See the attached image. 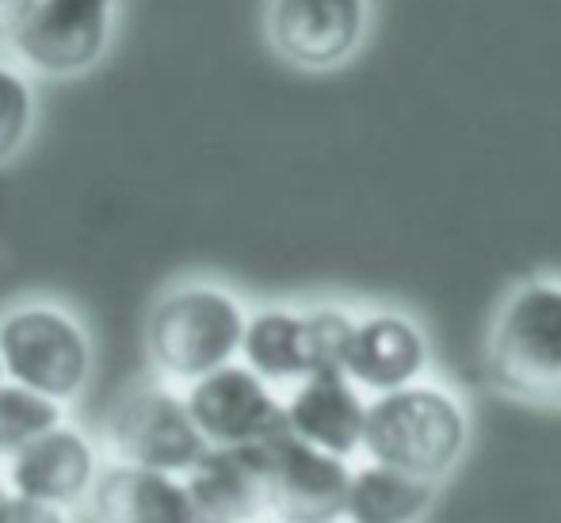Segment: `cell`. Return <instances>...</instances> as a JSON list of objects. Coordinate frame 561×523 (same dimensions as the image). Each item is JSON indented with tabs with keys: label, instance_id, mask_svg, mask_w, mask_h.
<instances>
[{
	"label": "cell",
	"instance_id": "1",
	"mask_svg": "<svg viewBox=\"0 0 561 523\" xmlns=\"http://www.w3.org/2000/svg\"><path fill=\"white\" fill-rule=\"evenodd\" d=\"M249 310L218 283H180L164 291L146 317V352L157 375L192 386L241 360Z\"/></svg>",
	"mask_w": 561,
	"mask_h": 523
},
{
	"label": "cell",
	"instance_id": "2",
	"mask_svg": "<svg viewBox=\"0 0 561 523\" xmlns=\"http://www.w3.org/2000/svg\"><path fill=\"white\" fill-rule=\"evenodd\" d=\"M466 432L470 424L462 406L447 390L413 383L370 401L363 451L378 466L439 481L462 455Z\"/></svg>",
	"mask_w": 561,
	"mask_h": 523
},
{
	"label": "cell",
	"instance_id": "3",
	"mask_svg": "<svg viewBox=\"0 0 561 523\" xmlns=\"http://www.w3.org/2000/svg\"><path fill=\"white\" fill-rule=\"evenodd\" d=\"M489 375L508 398L561 409V283H527L501 306L489 332Z\"/></svg>",
	"mask_w": 561,
	"mask_h": 523
},
{
	"label": "cell",
	"instance_id": "4",
	"mask_svg": "<svg viewBox=\"0 0 561 523\" xmlns=\"http://www.w3.org/2000/svg\"><path fill=\"white\" fill-rule=\"evenodd\" d=\"M0 363L8 383L69 406L92 378L89 329L58 303H20L0 314Z\"/></svg>",
	"mask_w": 561,
	"mask_h": 523
},
{
	"label": "cell",
	"instance_id": "5",
	"mask_svg": "<svg viewBox=\"0 0 561 523\" xmlns=\"http://www.w3.org/2000/svg\"><path fill=\"white\" fill-rule=\"evenodd\" d=\"M115 20L118 0H38L8 46L27 73L69 81L104 61Z\"/></svg>",
	"mask_w": 561,
	"mask_h": 523
},
{
	"label": "cell",
	"instance_id": "6",
	"mask_svg": "<svg viewBox=\"0 0 561 523\" xmlns=\"http://www.w3.org/2000/svg\"><path fill=\"white\" fill-rule=\"evenodd\" d=\"M107 443L118 463L180 474V478H187L210 451L195 428L184 394L169 386H138L126 394L107 420Z\"/></svg>",
	"mask_w": 561,
	"mask_h": 523
},
{
	"label": "cell",
	"instance_id": "7",
	"mask_svg": "<svg viewBox=\"0 0 561 523\" xmlns=\"http://www.w3.org/2000/svg\"><path fill=\"white\" fill-rule=\"evenodd\" d=\"M184 401L207 447H264L287 432V406L275 398L272 383L244 363H229L192 383Z\"/></svg>",
	"mask_w": 561,
	"mask_h": 523
},
{
	"label": "cell",
	"instance_id": "8",
	"mask_svg": "<svg viewBox=\"0 0 561 523\" xmlns=\"http://www.w3.org/2000/svg\"><path fill=\"white\" fill-rule=\"evenodd\" d=\"M367 27V0H267L264 15L272 50L306 73H325L352 61Z\"/></svg>",
	"mask_w": 561,
	"mask_h": 523
},
{
	"label": "cell",
	"instance_id": "9",
	"mask_svg": "<svg viewBox=\"0 0 561 523\" xmlns=\"http://www.w3.org/2000/svg\"><path fill=\"white\" fill-rule=\"evenodd\" d=\"M267 455V516L279 523H340L347 516L352 474L347 458L318 451L283 432L264 443Z\"/></svg>",
	"mask_w": 561,
	"mask_h": 523
},
{
	"label": "cell",
	"instance_id": "10",
	"mask_svg": "<svg viewBox=\"0 0 561 523\" xmlns=\"http://www.w3.org/2000/svg\"><path fill=\"white\" fill-rule=\"evenodd\" d=\"M100 455L84 432L73 424H58L54 432L38 435L35 443L12 455L0 470L8 493L35 497V501L73 509L84 497H92V486L100 478Z\"/></svg>",
	"mask_w": 561,
	"mask_h": 523
},
{
	"label": "cell",
	"instance_id": "11",
	"mask_svg": "<svg viewBox=\"0 0 561 523\" xmlns=\"http://www.w3.org/2000/svg\"><path fill=\"white\" fill-rule=\"evenodd\" d=\"M283 406H287V432L310 447L329 451L336 458H347L363 447L370 401H363L359 386L344 371H318L302 378Z\"/></svg>",
	"mask_w": 561,
	"mask_h": 523
},
{
	"label": "cell",
	"instance_id": "12",
	"mask_svg": "<svg viewBox=\"0 0 561 523\" xmlns=\"http://www.w3.org/2000/svg\"><path fill=\"white\" fill-rule=\"evenodd\" d=\"M428 367V340L409 317L393 310H378L359 317L352 348H347L344 375L359 390L393 394L413 386Z\"/></svg>",
	"mask_w": 561,
	"mask_h": 523
},
{
	"label": "cell",
	"instance_id": "13",
	"mask_svg": "<svg viewBox=\"0 0 561 523\" xmlns=\"http://www.w3.org/2000/svg\"><path fill=\"white\" fill-rule=\"evenodd\" d=\"M195 523H256L267 512L264 447H210L187 474Z\"/></svg>",
	"mask_w": 561,
	"mask_h": 523
},
{
	"label": "cell",
	"instance_id": "14",
	"mask_svg": "<svg viewBox=\"0 0 561 523\" xmlns=\"http://www.w3.org/2000/svg\"><path fill=\"white\" fill-rule=\"evenodd\" d=\"M89 504L96 523H195L187 478L146 466H107L92 486Z\"/></svg>",
	"mask_w": 561,
	"mask_h": 523
},
{
	"label": "cell",
	"instance_id": "15",
	"mask_svg": "<svg viewBox=\"0 0 561 523\" xmlns=\"http://www.w3.org/2000/svg\"><path fill=\"white\" fill-rule=\"evenodd\" d=\"M241 363L256 371L272 386H298L313 371V348H310V325L306 310H287V306H267V310L249 314L244 329Z\"/></svg>",
	"mask_w": 561,
	"mask_h": 523
},
{
	"label": "cell",
	"instance_id": "16",
	"mask_svg": "<svg viewBox=\"0 0 561 523\" xmlns=\"http://www.w3.org/2000/svg\"><path fill=\"white\" fill-rule=\"evenodd\" d=\"M436 501V481L393 466H359L347 489V523H416Z\"/></svg>",
	"mask_w": 561,
	"mask_h": 523
},
{
	"label": "cell",
	"instance_id": "17",
	"mask_svg": "<svg viewBox=\"0 0 561 523\" xmlns=\"http://www.w3.org/2000/svg\"><path fill=\"white\" fill-rule=\"evenodd\" d=\"M58 424H66V406L27 390V386H0V463L20 455L27 443L54 432Z\"/></svg>",
	"mask_w": 561,
	"mask_h": 523
},
{
	"label": "cell",
	"instance_id": "18",
	"mask_svg": "<svg viewBox=\"0 0 561 523\" xmlns=\"http://www.w3.org/2000/svg\"><path fill=\"white\" fill-rule=\"evenodd\" d=\"M38 100L31 73L20 61H0V164L15 161L31 141Z\"/></svg>",
	"mask_w": 561,
	"mask_h": 523
},
{
	"label": "cell",
	"instance_id": "19",
	"mask_svg": "<svg viewBox=\"0 0 561 523\" xmlns=\"http://www.w3.org/2000/svg\"><path fill=\"white\" fill-rule=\"evenodd\" d=\"M0 523H69L66 509L58 504L35 501V497H20V493H0Z\"/></svg>",
	"mask_w": 561,
	"mask_h": 523
},
{
	"label": "cell",
	"instance_id": "20",
	"mask_svg": "<svg viewBox=\"0 0 561 523\" xmlns=\"http://www.w3.org/2000/svg\"><path fill=\"white\" fill-rule=\"evenodd\" d=\"M38 0H0V38H12L20 31V23L35 12Z\"/></svg>",
	"mask_w": 561,
	"mask_h": 523
},
{
	"label": "cell",
	"instance_id": "21",
	"mask_svg": "<svg viewBox=\"0 0 561 523\" xmlns=\"http://www.w3.org/2000/svg\"><path fill=\"white\" fill-rule=\"evenodd\" d=\"M8 383V375H4V363H0V386H4Z\"/></svg>",
	"mask_w": 561,
	"mask_h": 523
}]
</instances>
